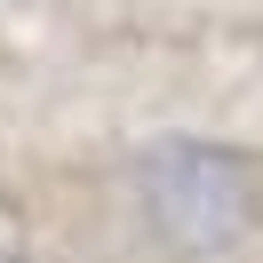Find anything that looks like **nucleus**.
Instances as JSON below:
<instances>
[{
	"instance_id": "obj_2",
	"label": "nucleus",
	"mask_w": 263,
	"mask_h": 263,
	"mask_svg": "<svg viewBox=\"0 0 263 263\" xmlns=\"http://www.w3.org/2000/svg\"><path fill=\"white\" fill-rule=\"evenodd\" d=\"M0 263H8V255H0Z\"/></svg>"
},
{
	"instance_id": "obj_1",
	"label": "nucleus",
	"mask_w": 263,
	"mask_h": 263,
	"mask_svg": "<svg viewBox=\"0 0 263 263\" xmlns=\"http://www.w3.org/2000/svg\"><path fill=\"white\" fill-rule=\"evenodd\" d=\"M136 192H144V215L160 223V239L192 247V255H215V247L247 239L255 208H263L255 160L231 144H199V136L152 144L144 167H136Z\"/></svg>"
}]
</instances>
